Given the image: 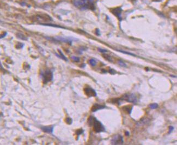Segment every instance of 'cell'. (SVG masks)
Wrapping results in <instances>:
<instances>
[{"label": "cell", "instance_id": "1", "mask_svg": "<svg viewBox=\"0 0 177 145\" xmlns=\"http://www.w3.org/2000/svg\"><path fill=\"white\" fill-rule=\"evenodd\" d=\"M74 5L81 10L96 9L93 0H72Z\"/></svg>", "mask_w": 177, "mask_h": 145}, {"label": "cell", "instance_id": "27", "mask_svg": "<svg viewBox=\"0 0 177 145\" xmlns=\"http://www.w3.org/2000/svg\"><path fill=\"white\" fill-rule=\"evenodd\" d=\"M125 135L126 136H129L130 135V133L128 131H126L125 133Z\"/></svg>", "mask_w": 177, "mask_h": 145}, {"label": "cell", "instance_id": "9", "mask_svg": "<svg viewBox=\"0 0 177 145\" xmlns=\"http://www.w3.org/2000/svg\"><path fill=\"white\" fill-rule=\"evenodd\" d=\"M105 108V105H100L99 104H94L93 106L92 107L91 110L92 112H96L98 110H99L104 109Z\"/></svg>", "mask_w": 177, "mask_h": 145}, {"label": "cell", "instance_id": "26", "mask_svg": "<svg viewBox=\"0 0 177 145\" xmlns=\"http://www.w3.org/2000/svg\"><path fill=\"white\" fill-rule=\"evenodd\" d=\"M6 34H7V33H5L3 34H1V36H0V39L3 38H4L5 37H6Z\"/></svg>", "mask_w": 177, "mask_h": 145}, {"label": "cell", "instance_id": "5", "mask_svg": "<svg viewBox=\"0 0 177 145\" xmlns=\"http://www.w3.org/2000/svg\"><path fill=\"white\" fill-rule=\"evenodd\" d=\"M123 138L121 135L117 134L114 136L111 140L112 144H123Z\"/></svg>", "mask_w": 177, "mask_h": 145}, {"label": "cell", "instance_id": "13", "mask_svg": "<svg viewBox=\"0 0 177 145\" xmlns=\"http://www.w3.org/2000/svg\"><path fill=\"white\" fill-rule=\"evenodd\" d=\"M17 37L18 38L20 39H21V40H27V38L25 36L24 34H23L22 33H17Z\"/></svg>", "mask_w": 177, "mask_h": 145}, {"label": "cell", "instance_id": "16", "mask_svg": "<svg viewBox=\"0 0 177 145\" xmlns=\"http://www.w3.org/2000/svg\"><path fill=\"white\" fill-rule=\"evenodd\" d=\"M118 51H119L121 53H124V54H128V55H130V56H136V55L135 54H133V53H132L131 52H127V51H122V50H117Z\"/></svg>", "mask_w": 177, "mask_h": 145}, {"label": "cell", "instance_id": "18", "mask_svg": "<svg viewBox=\"0 0 177 145\" xmlns=\"http://www.w3.org/2000/svg\"><path fill=\"white\" fill-rule=\"evenodd\" d=\"M118 64H119L121 66H123V67H124V68H127V64H126L123 60H119V61H118Z\"/></svg>", "mask_w": 177, "mask_h": 145}, {"label": "cell", "instance_id": "19", "mask_svg": "<svg viewBox=\"0 0 177 145\" xmlns=\"http://www.w3.org/2000/svg\"><path fill=\"white\" fill-rule=\"evenodd\" d=\"M65 122L66 123H68L69 124H71L72 123L73 120L72 119L70 118V117H67V118L65 119Z\"/></svg>", "mask_w": 177, "mask_h": 145}, {"label": "cell", "instance_id": "2", "mask_svg": "<svg viewBox=\"0 0 177 145\" xmlns=\"http://www.w3.org/2000/svg\"><path fill=\"white\" fill-rule=\"evenodd\" d=\"M92 126H93L94 130L96 133H101L105 131V128L104 125L95 117L94 118Z\"/></svg>", "mask_w": 177, "mask_h": 145}, {"label": "cell", "instance_id": "24", "mask_svg": "<svg viewBox=\"0 0 177 145\" xmlns=\"http://www.w3.org/2000/svg\"><path fill=\"white\" fill-rule=\"evenodd\" d=\"M109 72L111 74H115L116 73L115 70H113V69H110L109 70Z\"/></svg>", "mask_w": 177, "mask_h": 145}, {"label": "cell", "instance_id": "3", "mask_svg": "<svg viewBox=\"0 0 177 145\" xmlns=\"http://www.w3.org/2000/svg\"><path fill=\"white\" fill-rule=\"evenodd\" d=\"M121 100H124L128 102H130L133 104L137 103V101H138L137 97L135 93L126 94V95L123 96Z\"/></svg>", "mask_w": 177, "mask_h": 145}, {"label": "cell", "instance_id": "15", "mask_svg": "<svg viewBox=\"0 0 177 145\" xmlns=\"http://www.w3.org/2000/svg\"><path fill=\"white\" fill-rule=\"evenodd\" d=\"M89 64L92 66H95L97 64V61L94 59H90L89 60Z\"/></svg>", "mask_w": 177, "mask_h": 145}, {"label": "cell", "instance_id": "11", "mask_svg": "<svg viewBox=\"0 0 177 145\" xmlns=\"http://www.w3.org/2000/svg\"><path fill=\"white\" fill-rule=\"evenodd\" d=\"M132 108L133 107L131 105H125V106L122 107V109L125 112L129 114H130L132 111Z\"/></svg>", "mask_w": 177, "mask_h": 145}, {"label": "cell", "instance_id": "12", "mask_svg": "<svg viewBox=\"0 0 177 145\" xmlns=\"http://www.w3.org/2000/svg\"><path fill=\"white\" fill-rule=\"evenodd\" d=\"M58 52H59V53H60V55H58V54L56 53V55L58 58H60L61 59H62L64 60L65 61H68V59L65 57V56L63 54V53H62V52L60 50H58Z\"/></svg>", "mask_w": 177, "mask_h": 145}, {"label": "cell", "instance_id": "4", "mask_svg": "<svg viewBox=\"0 0 177 145\" xmlns=\"http://www.w3.org/2000/svg\"><path fill=\"white\" fill-rule=\"evenodd\" d=\"M42 79L44 83H48L49 82L51 81L53 78L52 72L49 70H47L45 72L41 74Z\"/></svg>", "mask_w": 177, "mask_h": 145}, {"label": "cell", "instance_id": "25", "mask_svg": "<svg viewBox=\"0 0 177 145\" xmlns=\"http://www.w3.org/2000/svg\"><path fill=\"white\" fill-rule=\"evenodd\" d=\"M96 33L97 35H98V36H100V30H99V29H96Z\"/></svg>", "mask_w": 177, "mask_h": 145}, {"label": "cell", "instance_id": "14", "mask_svg": "<svg viewBox=\"0 0 177 145\" xmlns=\"http://www.w3.org/2000/svg\"><path fill=\"white\" fill-rule=\"evenodd\" d=\"M103 57L106 60H107L108 61H111V62H112V58H111V56H110V55H108V54H107L105 53V54H103Z\"/></svg>", "mask_w": 177, "mask_h": 145}, {"label": "cell", "instance_id": "7", "mask_svg": "<svg viewBox=\"0 0 177 145\" xmlns=\"http://www.w3.org/2000/svg\"><path fill=\"white\" fill-rule=\"evenodd\" d=\"M111 13L115 15V16L119 19V20L120 21H121V20H122V18H121V11H122V9H121V7H117L115 8L112 9L111 10Z\"/></svg>", "mask_w": 177, "mask_h": 145}, {"label": "cell", "instance_id": "22", "mask_svg": "<svg viewBox=\"0 0 177 145\" xmlns=\"http://www.w3.org/2000/svg\"><path fill=\"white\" fill-rule=\"evenodd\" d=\"M98 51H99L100 52L103 53H105L106 52H107V50H106L102 49H100V48L98 49Z\"/></svg>", "mask_w": 177, "mask_h": 145}, {"label": "cell", "instance_id": "10", "mask_svg": "<svg viewBox=\"0 0 177 145\" xmlns=\"http://www.w3.org/2000/svg\"><path fill=\"white\" fill-rule=\"evenodd\" d=\"M42 129L45 133H53V127H52V126L43 127L42 128Z\"/></svg>", "mask_w": 177, "mask_h": 145}, {"label": "cell", "instance_id": "23", "mask_svg": "<svg viewBox=\"0 0 177 145\" xmlns=\"http://www.w3.org/2000/svg\"><path fill=\"white\" fill-rule=\"evenodd\" d=\"M174 130V127H173V126H170L169 127V132H168V134H170L172 132V131Z\"/></svg>", "mask_w": 177, "mask_h": 145}, {"label": "cell", "instance_id": "17", "mask_svg": "<svg viewBox=\"0 0 177 145\" xmlns=\"http://www.w3.org/2000/svg\"><path fill=\"white\" fill-rule=\"evenodd\" d=\"M159 105L157 103H152L149 105V107L152 109H156L157 108H158Z\"/></svg>", "mask_w": 177, "mask_h": 145}, {"label": "cell", "instance_id": "21", "mask_svg": "<svg viewBox=\"0 0 177 145\" xmlns=\"http://www.w3.org/2000/svg\"><path fill=\"white\" fill-rule=\"evenodd\" d=\"M83 132H84V131L82 130V129H78V130H77L76 131V134L77 135H80V134H82V133H83Z\"/></svg>", "mask_w": 177, "mask_h": 145}, {"label": "cell", "instance_id": "8", "mask_svg": "<svg viewBox=\"0 0 177 145\" xmlns=\"http://www.w3.org/2000/svg\"><path fill=\"white\" fill-rule=\"evenodd\" d=\"M85 93L88 97H96L97 95V93L93 89L90 87H86L84 89Z\"/></svg>", "mask_w": 177, "mask_h": 145}, {"label": "cell", "instance_id": "20", "mask_svg": "<svg viewBox=\"0 0 177 145\" xmlns=\"http://www.w3.org/2000/svg\"><path fill=\"white\" fill-rule=\"evenodd\" d=\"M71 58H72V59H73L74 61L78 62V61H80V58H79V57H75V56H72Z\"/></svg>", "mask_w": 177, "mask_h": 145}, {"label": "cell", "instance_id": "6", "mask_svg": "<svg viewBox=\"0 0 177 145\" xmlns=\"http://www.w3.org/2000/svg\"><path fill=\"white\" fill-rule=\"evenodd\" d=\"M55 40L57 41H62L66 43H68L70 45H72L73 41H77V39H75L72 38H68V37H56L54 39Z\"/></svg>", "mask_w": 177, "mask_h": 145}]
</instances>
